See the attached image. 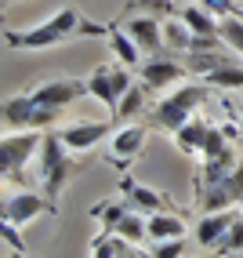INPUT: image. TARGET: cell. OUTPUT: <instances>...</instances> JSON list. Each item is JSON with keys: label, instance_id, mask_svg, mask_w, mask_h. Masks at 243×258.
I'll use <instances>...</instances> for the list:
<instances>
[{"label": "cell", "instance_id": "obj_1", "mask_svg": "<svg viewBox=\"0 0 243 258\" xmlns=\"http://www.w3.org/2000/svg\"><path fill=\"white\" fill-rule=\"evenodd\" d=\"M102 33H109V26L88 22L80 15V8L69 4V8H58L51 19H44L33 29H22V33L8 29L4 44L8 47H22V51H40V47H55V44H65V40H76V37H102Z\"/></svg>", "mask_w": 243, "mask_h": 258}, {"label": "cell", "instance_id": "obj_2", "mask_svg": "<svg viewBox=\"0 0 243 258\" xmlns=\"http://www.w3.org/2000/svg\"><path fill=\"white\" fill-rule=\"evenodd\" d=\"M69 149L65 142H62V135L58 131H44V142H40V153H37V182L44 185V197L55 204L58 197H62V189L73 182V175H76V160L69 157Z\"/></svg>", "mask_w": 243, "mask_h": 258}, {"label": "cell", "instance_id": "obj_3", "mask_svg": "<svg viewBox=\"0 0 243 258\" xmlns=\"http://www.w3.org/2000/svg\"><path fill=\"white\" fill-rule=\"evenodd\" d=\"M207 88H211L207 80H182L178 88L164 91V98L156 102V109H152V124L160 131L175 135L182 124H189V120L196 116V109L207 102Z\"/></svg>", "mask_w": 243, "mask_h": 258}, {"label": "cell", "instance_id": "obj_4", "mask_svg": "<svg viewBox=\"0 0 243 258\" xmlns=\"http://www.w3.org/2000/svg\"><path fill=\"white\" fill-rule=\"evenodd\" d=\"M40 142H44V131L40 127H8L4 139H0V171L4 178L19 182L26 164L40 153Z\"/></svg>", "mask_w": 243, "mask_h": 258}, {"label": "cell", "instance_id": "obj_5", "mask_svg": "<svg viewBox=\"0 0 243 258\" xmlns=\"http://www.w3.org/2000/svg\"><path fill=\"white\" fill-rule=\"evenodd\" d=\"M127 88H131V66H124V62L120 66H95L91 77H88V95L98 98L109 113L116 109L120 95H124Z\"/></svg>", "mask_w": 243, "mask_h": 258}, {"label": "cell", "instance_id": "obj_6", "mask_svg": "<svg viewBox=\"0 0 243 258\" xmlns=\"http://www.w3.org/2000/svg\"><path fill=\"white\" fill-rule=\"evenodd\" d=\"M193 73H189V66H182V62H175V58H160V55H149L142 66H138V84L149 91V95H156V91H167V88H178L182 80H189Z\"/></svg>", "mask_w": 243, "mask_h": 258}, {"label": "cell", "instance_id": "obj_7", "mask_svg": "<svg viewBox=\"0 0 243 258\" xmlns=\"http://www.w3.org/2000/svg\"><path fill=\"white\" fill-rule=\"evenodd\" d=\"M29 95L37 98V106H44V109H65V106H73L76 98L88 95V80L55 77V80H44L37 88H29Z\"/></svg>", "mask_w": 243, "mask_h": 258}, {"label": "cell", "instance_id": "obj_8", "mask_svg": "<svg viewBox=\"0 0 243 258\" xmlns=\"http://www.w3.org/2000/svg\"><path fill=\"white\" fill-rule=\"evenodd\" d=\"M232 204H243V164H236L225 178H218L214 185L203 189V200L200 208L203 211H225Z\"/></svg>", "mask_w": 243, "mask_h": 258}, {"label": "cell", "instance_id": "obj_9", "mask_svg": "<svg viewBox=\"0 0 243 258\" xmlns=\"http://www.w3.org/2000/svg\"><path fill=\"white\" fill-rule=\"evenodd\" d=\"M124 29L131 33V37H134L138 44H142L145 55H156V51L164 47V22L156 19L152 11H127Z\"/></svg>", "mask_w": 243, "mask_h": 258}, {"label": "cell", "instance_id": "obj_10", "mask_svg": "<svg viewBox=\"0 0 243 258\" xmlns=\"http://www.w3.org/2000/svg\"><path fill=\"white\" fill-rule=\"evenodd\" d=\"M58 135H62V142L73 153H88V149H95L109 135V124H106V120H76V124L58 127Z\"/></svg>", "mask_w": 243, "mask_h": 258}, {"label": "cell", "instance_id": "obj_11", "mask_svg": "<svg viewBox=\"0 0 243 258\" xmlns=\"http://www.w3.org/2000/svg\"><path fill=\"white\" fill-rule=\"evenodd\" d=\"M236 218H239V211H229V208H225V211H203V215H200V222H196V229H193L196 244H200V247H207V251H214Z\"/></svg>", "mask_w": 243, "mask_h": 258}, {"label": "cell", "instance_id": "obj_12", "mask_svg": "<svg viewBox=\"0 0 243 258\" xmlns=\"http://www.w3.org/2000/svg\"><path fill=\"white\" fill-rule=\"evenodd\" d=\"M44 211H51V200L40 193H15L4 200V218L15 222V226H26V222L40 218Z\"/></svg>", "mask_w": 243, "mask_h": 258}, {"label": "cell", "instance_id": "obj_13", "mask_svg": "<svg viewBox=\"0 0 243 258\" xmlns=\"http://www.w3.org/2000/svg\"><path fill=\"white\" fill-rule=\"evenodd\" d=\"M37 113H40V106L29 91L4 98V124L8 127H37Z\"/></svg>", "mask_w": 243, "mask_h": 258}, {"label": "cell", "instance_id": "obj_14", "mask_svg": "<svg viewBox=\"0 0 243 258\" xmlns=\"http://www.w3.org/2000/svg\"><path fill=\"white\" fill-rule=\"evenodd\" d=\"M145 135H149V131H145L142 124H127V127H120V131L113 135V146H109L113 164H131L138 153H142Z\"/></svg>", "mask_w": 243, "mask_h": 258}, {"label": "cell", "instance_id": "obj_15", "mask_svg": "<svg viewBox=\"0 0 243 258\" xmlns=\"http://www.w3.org/2000/svg\"><path fill=\"white\" fill-rule=\"evenodd\" d=\"M106 37H109V51H113V58H116V62L131 66V70H138V66H142L145 51H142V44H138L124 26H109Z\"/></svg>", "mask_w": 243, "mask_h": 258}, {"label": "cell", "instance_id": "obj_16", "mask_svg": "<svg viewBox=\"0 0 243 258\" xmlns=\"http://www.w3.org/2000/svg\"><path fill=\"white\" fill-rule=\"evenodd\" d=\"M120 193L127 197V204L134 211H142V215H152V211H167V200L156 193V189L142 185V182H134V178H124L120 182Z\"/></svg>", "mask_w": 243, "mask_h": 258}, {"label": "cell", "instance_id": "obj_17", "mask_svg": "<svg viewBox=\"0 0 243 258\" xmlns=\"http://www.w3.org/2000/svg\"><path fill=\"white\" fill-rule=\"evenodd\" d=\"M178 19L193 29L196 37H221V33H218V22H221V19H218L214 11H207L200 0H196V4H193V0L182 4V8H178Z\"/></svg>", "mask_w": 243, "mask_h": 258}, {"label": "cell", "instance_id": "obj_18", "mask_svg": "<svg viewBox=\"0 0 243 258\" xmlns=\"http://www.w3.org/2000/svg\"><path fill=\"white\" fill-rule=\"evenodd\" d=\"M95 258H131L138 254V244H131L127 236H120L116 229H102L95 240H91V247H88Z\"/></svg>", "mask_w": 243, "mask_h": 258}, {"label": "cell", "instance_id": "obj_19", "mask_svg": "<svg viewBox=\"0 0 243 258\" xmlns=\"http://www.w3.org/2000/svg\"><path fill=\"white\" fill-rule=\"evenodd\" d=\"M189 226L185 218L175 211H152L149 215V240H171V236H185Z\"/></svg>", "mask_w": 243, "mask_h": 258}, {"label": "cell", "instance_id": "obj_20", "mask_svg": "<svg viewBox=\"0 0 243 258\" xmlns=\"http://www.w3.org/2000/svg\"><path fill=\"white\" fill-rule=\"evenodd\" d=\"M193 44H196V33L178 19V11L167 15V19H164V47H171V51H185V55H189V51H193Z\"/></svg>", "mask_w": 243, "mask_h": 258}, {"label": "cell", "instance_id": "obj_21", "mask_svg": "<svg viewBox=\"0 0 243 258\" xmlns=\"http://www.w3.org/2000/svg\"><path fill=\"white\" fill-rule=\"evenodd\" d=\"M207 135H211V124L200 120V116H193L189 124H182V127L175 131V146H178L182 153H200L203 142H207Z\"/></svg>", "mask_w": 243, "mask_h": 258}, {"label": "cell", "instance_id": "obj_22", "mask_svg": "<svg viewBox=\"0 0 243 258\" xmlns=\"http://www.w3.org/2000/svg\"><path fill=\"white\" fill-rule=\"evenodd\" d=\"M200 80H207L211 88H225V91H243V62H218L207 77H200Z\"/></svg>", "mask_w": 243, "mask_h": 258}, {"label": "cell", "instance_id": "obj_23", "mask_svg": "<svg viewBox=\"0 0 243 258\" xmlns=\"http://www.w3.org/2000/svg\"><path fill=\"white\" fill-rule=\"evenodd\" d=\"M145 88H142V84H131V88L124 91V95H120V102H116V109H113V116L116 120H131L134 113H142V106H145Z\"/></svg>", "mask_w": 243, "mask_h": 258}, {"label": "cell", "instance_id": "obj_24", "mask_svg": "<svg viewBox=\"0 0 243 258\" xmlns=\"http://www.w3.org/2000/svg\"><path fill=\"white\" fill-rule=\"evenodd\" d=\"M218 33H221V44L232 47L236 55H243V15H225V19L218 22Z\"/></svg>", "mask_w": 243, "mask_h": 258}, {"label": "cell", "instance_id": "obj_25", "mask_svg": "<svg viewBox=\"0 0 243 258\" xmlns=\"http://www.w3.org/2000/svg\"><path fill=\"white\" fill-rule=\"evenodd\" d=\"M131 211V204H120V200H102L91 208V218L102 222V229H116L120 226V218H124Z\"/></svg>", "mask_w": 243, "mask_h": 258}, {"label": "cell", "instance_id": "obj_26", "mask_svg": "<svg viewBox=\"0 0 243 258\" xmlns=\"http://www.w3.org/2000/svg\"><path fill=\"white\" fill-rule=\"evenodd\" d=\"M218 62H225V58H221V51L214 47V51H189V62L185 66H189V73H193V77H207Z\"/></svg>", "mask_w": 243, "mask_h": 258}, {"label": "cell", "instance_id": "obj_27", "mask_svg": "<svg viewBox=\"0 0 243 258\" xmlns=\"http://www.w3.org/2000/svg\"><path fill=\"white\" fill-rule=\"evenodd\" d=\"M189 251V240L171 236V240H149V254L152 258H182Z\"/></svg>", "mask_w": 243, "mask_h": 258}, {"label": "cell", "instance_id": "obj_28", "mask_svg": "<svg viewBox=\"0 0 243 258\" xmlns=\"http://www.w3.org/2000/svg\"><path fill=\"white\" fill-rule=\"evenodd\" d=\"M218 254H243V215L229 226V233L221 236V244L214 247Z\"/></svg>", "mask_w": 243, "mask_h": 258}, {"label": "cell", "instance_id": "obj_29", "mask_svg": "<svg viewBox=\"0 0 243 258\" xmlns=\"http://www.w3.org/2000/svg\"><path fill=\"white\" fill-rule=\"evenodd\" d=\"M225 153H232V149H229V139H225L218 127H211V135H207V142H203V149H200V157H203V160H218V157H225Z\"/></svg>", "mask_w": 243, "mask_h": 258}, {"label": "cell", "instance_id": "obj_30", "mask_svg": "<svg viewBox=\"0 0 243 258\" xmlns=\"http://www.w3.org/2000/svg\"><path fill=\"white\" fill-rule=\"evenodd\" d=\"M200 4H203L207 11H214L218 19H225V15H236V11H243V4H236V0H200Z\"/></svg>", "mask_w": 243, "mask_h": 258}, {"label": "cell", "instance_id": "obj_31", "mask_svg": "<svg viewBox=\"0 0 243 258\" xmlns=\"http://www.w3.org/2000/svg\"><path fill=\"white\" fill-rule=\"evenodd\" d=\"M0 233H4L8 247H15L19 254H26V244H22V236H19V226H15V222H8V218H4V226H0Z\"/></svg>", "mask_w": 243, "mask_h": 258}, {"label": "cell", "instance_id": "obj_32", "mask_svg": "<svg viewBox=\"0 0 243 258\" xmlns=\"http://www.w3.org/2000/svg\"><path fill=\"white\" fill-rule=\"evenodd\" d=\"M239 120H243V102H239Z\"/></svg>", "mask_w": 243, "mask_h": 258}, {"label": "cell", "instance_id": "obj_33", "mask_svg": "<svg viewBox=\"0 0 243 258\" xmlns=\"http://www.w3.org/2000/svg\"><path fill=\"white\" fill-rule=\"evenodd\" d=\"M239 4H243V0H239Z\"/></svg>", "mask_w": 243, "mask_h": 258}]
</instances>
